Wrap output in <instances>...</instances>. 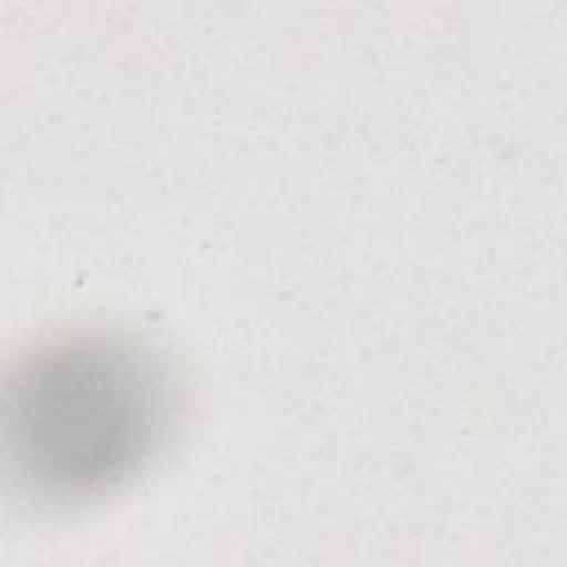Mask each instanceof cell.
I'll list each match as a JSON object with an SVG mask.
<instances>
[{
    "instance_id": "6da1fadb",
    "label": "cell",
    "mask_w": 567,
    "mask_h": 567,
    "mask_svg": "<svg viewBox=\"0 0 567 567\" xmlns=\"http://www.w3.org/2000/svg\"><path fill=\"white\" fill-rule=\"evenodd\" d=\"M179 412L177 374L157 348L109 328L60 332L7 377V465L40 505H86L140 478Z\"/></svg>"
}]
</instances>
